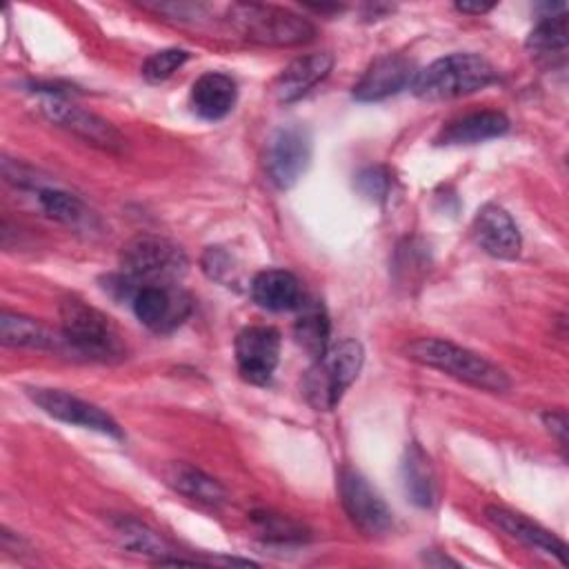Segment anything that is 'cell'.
I'll return each mask as SVG.
<instances>
[{
  "label": "cell",
  "instance_id": "obj_23",
  "mask_svg": "<svg viewBox=\"0 0 569 569\" xmlns=\"http://www.w3.org/2000/svg\"><path fill=\"white\" fill-rule=\"evenodd\" d=\"M298 320L293 325V336L298 345L311 356L318 358L329 347V318L320 300H307L298 305Z\"/></svg>",
  "mask_w": 569,
  "mask_h": 569
},
{
  "label": "cell",
  "instance_id": "obj_3",
  "mask_svg": "<svg viewBox=\"0 0 569 569\" xmlns=\"http://www.w3.org/2000/svg\"><path fill=\"white\" fill-rule=\"evenodd\" d=\"M60 325L64 345L78 356L98 362H116L127 356V347L111 318L78 298L60 305Z\"/></svg>",
  "mask_w": 569,
  "mask_h": 569
},
{
  "label": "cell",
  "instance_id": "obj_11",
  "mask_svg": "<svg viewBox=\"0 0 569 569\" xmlns=\"http://www.w3.org/2000/svg\"><path fill=\"white\" fill-rule=\"evenodd\" d=\"M238 373L251 385H267L278 367L280 333L267 325L244 327L233 342Z\"/></svg>",
  "mask_w": 569,
  "mask_h": 569
},
{
  "label": "cell",
  "instance_id": "obj_8",
  "mask_svg": "<svg viewBox=\"0 0 569 569\" xmlns=\"http://www.w3.org/2000/svg\"><path fill=\"white\" fill-rule=\"evenodd\" d=\"M40 109L49 122L58 124L60 129H67L69 133L78 136L80 140H84L98 149H104L111 153H120L124 149L122 133L109 120L100 118L93 111L71 104V102L62 100L60 96H49L47 100H42Z\"/></svg>",
  "mask_w": 569,
  "mask_h": 569
},
{
  "label": "cell",
  "instance_id": "obj_16",
  "mask_svg": "<svg viewBox=\"0 0 569 569\" xmlns=\"http://www.w3.org/2000/svg\"><path fill=\"white\" fill-rule=\"evenodd\" d=\"M333 67V56L329 51L307 53L291 60L273 82V93L280 102H293L305 96L311 87L329 76Z\"/></svg>",
  "mask_w": 569,
  "mask_h": 569
},
{
  "label": "cell",
  "instance_id": "obj_18",
  "mask_svg": "<svg viewBox=\"0 0 569 569\" xmlns=\"http://www.w3.org/2000/svg\"><path fill=\"white\" fill-rule=\"evenodd\" d=\"M251 298L267 311H289L298 309L302 302V291L298 278L291 271L264 269L251 280Z\"/></svg>",
  "mask_w": 569,
  "mask_h": 569
},
{
  "label": "cell",
  "instance_id": "obj_20",
  "mask_svg": "<svg viewBox=\"0 0 569 569\" xmlns=\"http://www.w3.org/2000/svg\"><path fill=\"white\" fill-rule=\"evenodd\" d=\"M162 476H164V482L182 493L184 498L198 502V505H204V507H218L224 502L227 498V491L224 487L211 478L209 473H204L202 469L193 467V465H187V462H171L162 469Z\"/></svg>",
  "mask_w": 569,
  "mask_h": 569
},
{
  "label": "cell",
  "instance_id": "obj_4",
  "mask_svg": "<svg viewBox=\"0 0 569 569\" xmlns=\"http://www.w3.org/2000/svg\"><path fill=\"white\" fill-rule=\"evenodd\" d=\"M365 351L353 338H345L316 358L302 380L307 402L318 411H331L362 369Z\"/></svg>",
  "mask_w": 569,
  "mask_h": 569
},
{
  "label": "cell",
  "instance_id": "obj_32",
  "mask_svg": "<svg viewBox=\"0 0 569 569\" xmlns=\"http://www.w3.org/2000/svg\"><path fill=\"white\" fill-rule=\"evenodd\" d=\"M493 7H496L493 2H476V4H471V2H456V9H458V11H462V13H473V16L487 13V11H491Z\"/></svg>",
  "mask_w": 569,
  "mask_h": 569
},
{
  "label": "cell",
  "instance_id": "obj_17",
  "mask_svg": "<svg viewBox=\"0 0 569 569\" xmlns=\"http://www.w3.org/2000/svg\"><path fill=\"white\" fill-rule=\"evenodd\" d=\"M509 131V118L502 111L482 109L449 120L436 142L438 144H476L491 138H500Z\"/></svg>",
  "mask_w": 569,
  "mask_h": 569
},
{
  "label": "cell",
  "instance_id": "obj_24",
  "mask_svg": "<svg viewBox=\"0 0 569 569\" xmlns=\"http://www.w3.org/2000/svg\"><path fill=\"white\" fill-rule=\"evenodd\" d=\"M111 529H113V536L118 538V542L129 551L153 556L156 560L171 553V549L162 540V536L158 531H153L149 525L133 518V516L111 518Z\"/></svg>",
  "mask_w": 569,
  "mask_h": 569
},
{
  "label": "cell",
  "instance_id": "obj_6",
  "mask_svg": "<svg viewBox=\"0 0 569 569\" xmlns=\"http://www.w3.org/2000/svg\"><path fill=\"white\" fill-rule=\"evenodd\" d=\"M184 251L169 238L138 233L120 249L122 273L142 284H176L187 271Z\"/></svg>",
  "mask_w": 569,
  "mask_h": 569
},
{
  "label": "cell",
  "instance_id": "obj_10",
  "mask_svg": "<svg viewBox=\"0 0 569 569\" xmlns=\"http://www.w3.org/2000/svg\"><path fill=\"white\" fill-rule=\"evenodd\" d=\"M27 396L31 398L33 405H38L47 416L67 422V425H76L82 429H91L111 438H122V429L120 425L100 407L60 391V389H44V387H33L27 389Z\"/></svg>",
  "mask_w": 569,
  "mask_h": 569
},
{
  "label": "cell",
  "instance_id": "obj_7",
  "mask_svg": "<svg viewBox=\"0 0 569 569\" xmlns=\"http://www.w3.org/2000/svg\"><path fill=\"white\" fill-rule=\"evenodd\" d=\"M338 493L351 522L367 536H382L393 525V513L369 480L356 469L338 473Z\"/></svg>",
  "mask_w": 569,
  "mask_h": 569
},
{
  "label": "cell",
  "instance_id": "obj_30",
  "mask_svg": "<svg viewBox=\"0 0 569 569\" xmlns=\"http://www.w3.org/2000/svg\"><path fill=\"white\" fill-rule=\"evenodd\" d=\"M202 269L211 280L227 282L231 276V256L222 247H209L202 256Z\"/></svg>",
  "mask_w": 569,
  "mask_h": 569
},
{
  "label": "cell",
  "instance_id": "obj_5",
  "mask_svg": "<svg viewBox=\"0 0 569 569\" xmlns=\"http://www.w3.org/2000/svg\"><path fill=\"white\" fill-rule=\"evenodd\" d=\"M227 18L247 40L258 44L293 47L305 44L316 36V29L307 18L273 4L238 2L229 7Z\"/></svg>",
  "mask_w": 569,
  "mask_h": 569
},
{
  "label": "cell",
  "instance_id": "obj_21",
  "mask_svg": "<svg viewBox=\"0 0 569 569\" xmlns=\"http://www.w3.org/2000/svg\"><path fill=\"white\" fill-rule=\"evenodd\" d=\"M400 478L409 502L422 509H429L436 502V473L429 456L418 442L407 445L400 462Z\"/></svg>",
  "mask_w": 569,
  "mask_h": 569
},
{
  "label": "cell",
  "instance_id": "obj_25",
  "mask_svg": "<svg viewBox=\"0 0 569 569\" xmlns=\"http://www.w3.org/2000/svg\"><path fill=\"white\" fill-rule=\"evenodd\" d=\"M38 202L49 218L67 227L82 229V227H89L91 222V211L87 209V204L76 193H69L64 189L42 187L38 189Z\"/></svg>",
  "mask_w": 569,
  "mask_h": 569
},
{
  "label": "cell",
  "instance_id": "obj_2",
  "mask_svg": "<svg viewBox=\"0 0 569 569\" xmlns=\"http://www.w3.org/2000/svg\"><path fill=\"white\" fill-rule=\"evenodd\" d=\"M496 80V69L478 53H449L433 60L411 80V91L422 100H449L485 89Z\"/></svg>",
  "mask_w": 569,
  "mask_h": 569
},
{
  "label": "cell",
  "instance_id": "obj_28",
  "mask_svg": "<svg viewBox=\"0 0 569 569\" xmlns=\"http://www.w3.org/2000/svg\"><path fill=\"white\" fill-rule=\"evenodd\" d=\"M189 60V51L171 47V49H162L156 51L153 56H149L142 64V76L149 82H164L167 78H171L184 62Z\"/></svg>",
  "mask_w": 569,
  "mask_h": 569
},
{
  "label": "cell",
  "instance_id": "obj_27",
  "mask_svg": "<svg viewBox=\"0 0 569 569\" xmlns=\"http://www.w3.org/2000/svg\"><path fill=\"white\" fill-rule=\"evenodd\" d=\"M251 522L256 531L269 542H302L309 538V531L293 518L271 511H253Z\"/></svg>",
  "mask_w": 569,
  "mask_h": 569
},
{
  "label": "cell",
  "instance_id": "obj_9",
  "mask_svg": "<svg viewBox=\"0 0 569 569\" xmlns=\"http://www.w3.org/2000/svg\"><path fill=\"white\" fill-rule=\"evenodd\" d=\"M309 158L311 140L307 129L298 124H284L276 129L267 142V176L278 189H291L307 171Z\"/></svg>",
  "mask_w": 569,
  "mask_h": 569
},
{
  "label": "cell",
  "instance_id": "obj_22",
  "mask_svg": "<svg viewBox=\"0 0 569 569\" xmlns=\"http://www.w3.org/2000/svg\"><path fill=\"white\" fill-rule=\"evenodd\" d=\"M0 340L7 347H27L40 351L58 349L64 342V338H56L53 331L38 320L11 311H2L0 316Z\"/></svg>",
  "mask_w": 569,
  "mask_h": 569
},
{
  "label": "cell",
  "instance_id": "obj_29",
  "mask_svg": "<svg viewBox=\"0 0 569 569\" xmlns=\"http://www.w3.org/2000/svg\"><path fill=\"white\" fill-rule=\"evenodd\" d=\"M356 189L367 198V200H385L389 196L391 189V176L385 167H365L362 171H358L356 180H353Z\"/></svg>",
  "mask_w": 569,
  "mask_h": 569
},
{
  "label": "cell",
  "instance_id": "obj_14",
  "mask_svg": "<svg viewBox=\"0 0 569 569\" xmlns=\"http://www.w3.org/2000/svg\"><path fill=\"white\" fill-rule=\"evenodd\" d=\"M413 62L400 53H385L376 58L353 87V98L360 102H376L396 96L413 80Z\"/></svg>",
  "mask_w": 569,
  "mask_h": 569
},
{
  "label": "cell",
  "instance_id": "obj_1",
  "mask_svg": "<svg viewBox=\"0 0 569 569\" xmlns=\"http://www.w3.org/2000/svg\"><path fill=\"white\" fill-rule=\"evenodd\" d=\"M407 358L420 362L425 367L438 369L460 382H467L476 389H485L491 393H505L511 387L509 376L482 358L476 351H469L451 340L442 338H416L405 347Z\"/></svg>",
  "mask_w": 569,
  "mask_h": 569
},
{
  "label": "cell",
  "instance_id": "obj_15",
  "mask_svg": "<svg viewBox=\"0 0 569 569\" xmlns=\"http://www.w3.org/2000/svg\"><path fill=\"white\" fill-rule=\"evenodd\" d=\"M485 516L491 525H496L500 531H505L513 540H518V542H522V545H527L536 551H542L547 556H553V558H558V562L565 565L567 547L553 531L545 529L542 525L529 520L522 513H516V511L498 507V505L485 507Z\"/></svg>",
  "mask_w": 569,
  "mask_h": 569
},
{
  "label": "cell",
  "instance_id": "obj_31",
  "mask_svg": "<svg viewBox=\"0 0 569 569\" xmlns=\"http://www.w3.org/2000/svg\"><path fill=\"white\" fill-rule=\"evenodd\" d=\"M542 420H545V427L558 438L560 447L567 449V416H565V411H547L542 416Z\"/></svg>",
  "mask_w": 569,
  "mask_h": 569
},
{
  "label": "cell",
  "instance_id": "obj_19",
  "mask_svg": "<svg viewBox=\"0 0 569 569\" xmlns=\"http://www.w3.org/2000/svg\"><path fill=\"white\" fill-rule=\"evenodd\" d=\"M236 82L220 71L202 73L191 87V107L202 120H220L236 104Z\"/></svg>",
  "mask_w": 569,
  "mask_h": 569
},
{
  "label": "cell",
  "instance_id": "obj_26",
  "mask_svg": "<svg viewBox=\"0 0 569 569\" xmlns=\"http://www.w3.org/2000/svg\"><path fill=\"white\" fill-rule=\"evenodd\" d=\"M527 49L533 58L551 62L553 56H565L567 51V16L551 13L545 16L529 33Z\"/></svg>",
  "mask_w": 569,
  "mask_h": 569
},
{
  "label": "cell",
  "instance_id": "obj_12",
  "mask_svg": "<svg viewBox=\"0 0 569 569\" xmlns=\"http://www.w3.org/2000/svg\"><path fill=\"white\" fill-rule=\"evenodd\" d=\"M131 305L136 318L156 333L176 329L191 311L189 296L173 284H140Z\"/></svg>",
  "mask_w": 569,
  "mask_h": 569
},
{
  "label": "cell",
  "instance_id": "obj_13",
  "mask_svg": "<svg viewBox=\"0 0 569 569\" xmlns=\"http://www.w3.org/2000/svg\"><path fill=\"white\" fill-rule=\"evenodd\" d=\"M473 238L478 247L500 260H513L520 256L522 238L513 218L496 202H487L478 209L473 224Z\"/></svg>",
  "mask_w": 569,
  "mask_h": 569
}]
</instances>
